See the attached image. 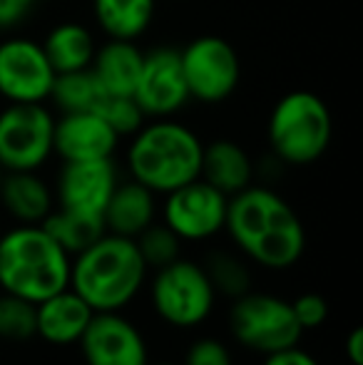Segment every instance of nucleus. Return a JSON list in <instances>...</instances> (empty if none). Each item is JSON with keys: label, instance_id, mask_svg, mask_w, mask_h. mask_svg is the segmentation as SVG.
Here are the masks:
<instances>
[{"label": "nucleus", "instance_id": "nucleus-27", "mask_svg": "<svg viewBox=\"0 0 363 365\" xmlns=\"http://www.w3.org/2000/svg\"><path fill=\"white\" fill-rule=\"evenodd\" d=\"M0 338L3 341L35 338V303L3 291L0 296Z\"/></svg>", "mask_w": 363, "mask_h": 365}, {"label": "nucleus", "instance_id": "nucleus-20", "mask_svg": "<svg viewBox=\"0 0 363 365\" xmlns=\"http://www.w3.org/2000/svg\"><path fill=\"white\" fill-rule=\"evenodd\" d=\"M0 204L20 224H40L53 212V189L38 172H5L0 184Z\"/></svg>", "mask_w": 363, "mask_h": 365}, {"label": "nucleus", "instance_id": "nucleus-11", "mask_svg": "<svg viewBox=\"0 0 363 365\" xmlns=\"http://www.w3.org/2000/svg\"><path fill=\"white\" fill-rule=\"evenodd\" d=\"M55 82V70L43 45L30 38L0 43V97L8 102H45Z\"/></svg>", "mask_w": 363, "mask_h": 365}, {"label": "nucleus", "instance_id": "nucleus-15", "mask_svg": "<svg viewBox=\"0 0 363 365\" xmlns=\"http://www.w3.org/2000/svg\"><path fill=\"white\" fill-rule=\"evenodd\" d=\"M120 135L97 112H63L53 127V154L63 162L112 159Z\"/></svg>", "mask_w": 363, "mask_h": 365}, {"label": "nucleus", "instance_id": "nucleus-17", "mask_svg": "<svg viewBox=\"0 0 363 365\" xmlns=\"http://www.w3.org/2000/svg\"><path fill=\"white\" fill-rule=\"evenodd\" d=\"M155 192L142 187L135 179H130L125 184L117 182L115 192H112L110 202H107L105 212H102V219H105L107 234L137 239L155 221Z\"/></svg>", "mask_w": 363, "mask_h": 365}, {"label": "nucleus", "instance_id": "nucleus-28", "mask_svg": "<svg viewBox=\"0 0 363 365\" xmlns=\"http://www.w3.org/2000/svg\"><path fill=\"white\" fill-rule=\"evenodd\" d=\"M97 115L120 137H132L147 120L145 112L135 102V97H117V95H105L102 105L97 107Z\"/></svg>", "mask_w": 363, "mask_h": 365}, {"label": "nucleus", "instance_id": "nucleus-19", "mask_svg": "<svg viewBox=\"0 0 363 365\" xmlns=\"http://www.w3.org/2000/svg\"><path fill=\"white\" fill-rule=\"evenodd\" d=\"M145 53L132 40H110L92 55L90 70L95 73L105 95L132 97L142 70Z\"/></svg>", "mask_w": 363, "mask_h": 365}, {"label": "nucleus", "instance_id": "nucleus-33", "mask_svg": "<svg viewBox=\"0 0 363 365\" xmlns=\"http://www.w3.org/2000/svg\"><path fill=\"white\" fill-rule=\"evenodd\" d=\"M344 353L351 365H363V328H354L344 341Z\"/></svg>", "mask_w": 363, "mask_h": 365}, {"label": "nucleus", "instance_id": "nucleus-30", "mask_svg": "<svg viewBox=\"0 0 363 365\" xmlns=\"http://www.w3.org/2000/svg\"><path fill=\"white\" fill-rule=\"evenodd\" d=\"M182 365H234L232 353L217 338H199L189 346Z\"/></svg>", "mask_w": 363, "mask_h": 365}, {"label": "nucleus", "instance_id": "nucleus-34", "mask_svg": "<svg viewBox=\"0 0 363 365\" xmlns=\"http://www.w3.org/2000/svg\"><path fill=\"white\" fill-rule=\"evenodd\" d=\"M147 365H182V363H147Z\"/></svg>", "mask_w": 363, "mask_h": 365}, {"label": "nucleus", "instance_id": "nucleus-25", "mask_svg": "<svg viewBox=\"0 0 363 365\" xmlns=\"http://www.w3.org/2000/svg\"><path fill=\"white\" fill-rule=\"evenodd\" d=\"M202 269L207 271L209 281H212L214 293H224L234 301V298L244 296L247 291H252V276L249 269L232 254H212L202 264Z\"/></svg>", "mask_w": 363, "mask_h": 365}, {"label": "nucleus", "instance_id": "nucleus-32", "mask_svg": "<svg viewBox=\"0 0 363 365\" xmlns=\"http://www.w3.org/2000/svg\"><path fill=\"white\" fill-rule=\"evenodd\" d=\"M264 365H319V361L311 353L294 346V348H284V351H276L272 356H264Z\"/></svg>", "mask_w": 363, "mask_h": 365}, {"label": "nucleus", "instance_id": "nucleus-23", "mask_svg": "<svg viewBox=\"0 0 363 365\" xmlns=\"http://www.w3.org/2000/svg\"><path fill=\"white\" fill-rule=\"evenodd\" d=\"M40 45H43L55 75L90 68L92 55H95V50H97L95 40H92V33L80 23L55 25L48 33V38Z\"/></svg>", "mask_w": 363, "mask_h": 365}, {"label": "nucleus", "instance_id": "nucleus-18", "mask_svg": "<svg viewBox=\"0 0 363 365\" xmlns=\"http://www.w3.org/2000/svg\"><path fill=\"white\" fill-rule=\"evenodd\" d=\"M199 177L212 184L224 197H234L247 189L254 177V164L247 149L232 140H214L202 149V172Z\"/></svg>", "mask_w": 363, "mask_h": 365}, {"label": "nucleus", "instance_id": "nucleus-14", "mask_svg": "<svg viewBox=\"0 0 363 365\" xmlns=\"http://www.w3.org/2000/svg\"><path fill=\"white\" fill-rule=\"evenodd\" d=\"M115 187L117 169L112 159L63 162V169L58 174V187H55V199L63 209L102 217Z\"/></svg>", "mask_w": 363, "mask_h": 365}, {"label": "nucleus", "instance_id": "nucleus-1", "mask_svg": "<svg viewBox=\"0 0 363 365\" xmlns=\"http://www.w3.org/2000/svg\"><path fill=\"white\" fill-rule=\"evenodd\" d=\"M224 229L247 259L272 271L291 269L306 251V229L286 199L267 187H254L229 197Z\"/></svg>", "mask_w": 363, "mask_h": 365}, {"label": "nucleus", "instance_id": "nucleus-21", "mask_svg": "<svg viewBox=\"0 0 363 365\" xmlns=\"http://www.w3.org/2000/svg\"><path fill=\"white\" fill-rule=\"evenodd\" d=\"M92 15L110 40H137L155 18V0H92Z\"/></svg>", "mask_w": 363, "mask_h": 365}, {"label": "nucleus", "instance_id": "nucleus-8", "mask_svg": "<svg viewBox=\"0 0 363 365\" xmlns=\"http://www.w3.org/2000/svg\"><path fill=\"white\" fill-rule=\"evenodd\" d=\"M55 117L43 102H10L0 112V164L5 172H38L53 154Z\"/></svg>", "mask_w": 363, "mask_h": 365}, {"label": "nucleus", "instance_id": "nucleus-26", "mask_svg": "<svg viewBox=\"0 0 363 365\" xmlns=\"http://www.w3.org/2000/svg\"><path fill=\"white\" fill-rule=\"evenodd\" d=\"M132 241H135L145 266L152 271L162 269V266L180 259L182 239L167 224H155V221H152V224Z\"/></svg>", "mask_w": 363, "mask_h": 365}, {"label": "nucleus", "instance_id": "nucleus-4", "mask_svg": "<svg viewBox=\"0 0 363 365\" xmlns=\"http://www.w3.org/2000/svg\"><path fill=\"white\" fill-rule=\"evenodd\" d=\"M70 261L40 224H20L0 236V289L40 303L70 286Z\"/></svg>", "mask_w": 363, "mask_h": 365}, {"label": "nucleus", "instance_id": "nucleus-9", "mask_svg": "<svg viewBox=\"0 0 363 365\" xmlns=\"http://www.w3.org/2000/svg\"><path fill=\"white\" fill-rule=\"evenodd\" d=\"M189 100L217 105L232 97L242 80V63L232 43L219 35H199L180 50Z\"/></svg>", "mask_w": 363, "mask_h": 365}, {"label": "nucleus", "instance_id": "nucleus-35", "mask_svg": "<svg viewBox=\"0 0 363 365\" xmlns=\"http://www.w3.org/2000/svg\"><path fill=\"white\" fill-rule=\"evenodd\" d=\"M3 177H5V169H3V164H0V184H3Z\"/></svg>", "mask_w": 363, "mask_h": 365}, {"label": "nucleus", "instance_id": "nucleus-3", "mask_svg": "<svg viewBox=\"0 0 363 365\" xmlns=\"http://www.w3.org/2000/svg\"><path fill=\"white\" fill-rule=\"evenodd\" d=\"M202 140L170 117L142 125L127 149V169L135 182L155 194H170L199 179Z\"/></svg>", "mask_w": 363, "mask_h": 365}, {"label": "nucleus", "instance_id": "nucleus-13", "mask_svg": "<svg viewBox=\"0 0 363 365\" xmlns=\"http://www.w3.org/2000/svg\"><path fill=\"white\" fill-rule=\"evenodd\" d=\"M132 97L145 112V117H152V120H165V117L177 115L189 102L180 50L157 48L147 53Z\"/></svg>", "mask_w": 363, "mask_h": 365}, {"label": "nucleus", "instance_id": "nucleus-31", "mask_svg": "<svg viewBox=\"0 0 363 365\" xmlns=\"http://www.w3.org/2000/svg\"><path fill=\"white\" fill-rule=\"evenodd\" d=\"M33 0H0V30L15 28L20 20L28 18Z\"/></svg>", "mask_w": 363, "mask_h": 365}, {"label": "nucleus", "instance_id": "nucleus-5", "mask_svg": "<svg viewBox=\"0 0 363 365\" xmlns=\"http://www.w3.org/2000/svg\"><path fill=\"white\" fill-rule=\"evenodd\" d=\"M267 135L269 145L281 162L291 167L319 162L334 137L329 105L309 90L289 92L274 105Z\"/></svg>", "mask_w": 363, "mask_h": 365}, {"label": "nucleus", "instance_id": "nucleus-16", "mask_svg": "<svg viewBox=\"0 0 363 365\" xmlns=\"http://www.w3.org/2000/svg\"><path fill=\"white\" fill-rule=\"evenodd\" d=\"M95 311L73 289L35 303V336L53 346H73L88 328Z\"/></svg>", "mask_w": 363, "mask_h": 365}, {"label": "nucleus", "instance_id": "nucleus-10", "mask_svg": "<svg viewBox=\"0 0 363 365\" xmlns=\"http://www.w3.org/2000/svg\"><path fill=\"white\" fill-rule=\"evenodd\" d=\"M165 197V224L182 241H207L224 231L229 197L217 192L202 177Z\"/></svg>", "mask_w": 363, "mask_h": 365}, {"label": "nucleus", "instance_id": "nucleus-6", "mask_svg": "<svg viewBox=\"0 0 363 365\" xmlns=\"http://www.w3.org/2000/svg\"><path fill=\"white\" fill-rule=\"evenodd\" d=\"M229 328L239 346L262 356L299 346L304 336L291 311V301L257 291H247L244 296L234 298L229 311Z\"/></svg>", "mask_w": 363, "mask_h": 365}, {"label": "nucleus", "instance_id": "nucleus-24", "mask_svg": "<svg viewBox=\"0 0 363 365\" xmlns=\"http://www.w3.org/2000/svg\"><path fill=\"white\" fill-rule=\"evenodd\" d=\"M48 100H53L60 112H97V107L105 100V90L100 87L95 73L85 68L55 75Z\"/></svg>", "mask_w": 363, "mask_h": 365}, {"label": "nucleus", "instance_id": "nucleus-29", "mask_svg": "<svg viewBox=\"0 0 363 365\" xmlns=\"http://www.w3.org/2000/svg\"><path fill=\"white\" fill-rule=\"evenodd\" d=\"M291 311L301 331H316L329 321V301L321 293H301L299 298L291 301Z\"/></svg>", "mask_w": 363, "mask_h": 365}, {"label": "nucleus", "instance_id": "nucleus-12", "mask_svg": "<svg viewBox=\"0 0 363 365\" xmlns=\"http://www.w3.org/2000/svg\"><path fill=\"white\" fill-rule=\"evenodd\" d=\"M85 365H147V341L120 311H100L78 341Z\"/></svg>", "mask_w": 363, "mask_h": 365}, {"label": "nucleus", "instance_id": "nucleus-7", "mask_svg": "<svg viewBox=\"0 0 363 365\" xmlns=\"http://www.w3.org/2000/svg\"><path fill=\"white\" fill-rule=\"evenodd\" d=\"M155 313L175 328H194L214 311L217 293L202 264L177 259L155 271L150 286Z\"/></svg>", "mask_w": 363, "mask_h": 365}, {"label": "nucleus", "instance_id": "nucleus-22", "mask_svg": "<svg viewBox=\"0 0 363 365\" xmlns=\"http://www.w3.org/2000/svg\"><path fill=\"white\" fill-rule=\"evenodd\" d=\"M48 236L73 259L80 251H85L88 246L95 244L100 236L107 234L105 219L100 214H83L73 212V209H53L43 221H40Z\"/></svg>", "mask_w": 363, "mask_h": 365}, {"label": "nucleus", "instance_id": "nucleus-2", "mask_svg": "<svg viewBox=\"0 0 363 365\" xmlns=\"http://www.w3.org/2000/svg\"><path fill=\"white\" fill-rule=\"evenodd\" d=\"M147 266L135 241L105 234L73 256L70 289L78 293L95 313L122 311L147 281Z\"/></svg>", "mask_w": 363, "mask_h": 365}]
</instances>
